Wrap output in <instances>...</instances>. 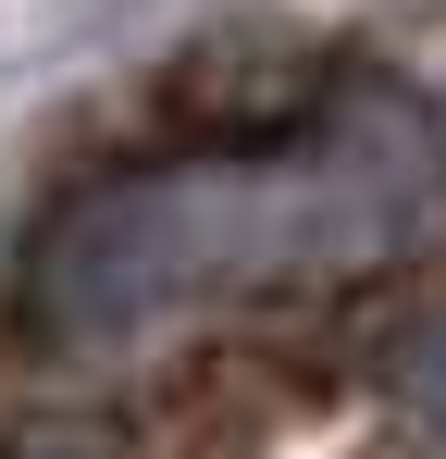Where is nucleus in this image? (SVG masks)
<instances>
[{"label": "nucleus", "mask_w": 446, "mask_h": 459, "mask_svg": "<svg viewBox=\"0 0 446 459\" xmlns=\"http://www.w3.org/2000/svg\"><path fill=\"white\" fill-rule=\"evenodd\" d=\"M372 385H384L409 422H434V435H446V299H422L409 323H384V348H372Z\"/></svg>", "instance_id": "nucleus-1"}, {"label": "nucleus", "mask_w": 446, "mask_h": 459, "mask_svg": "<svg viewBox=\"0 0 446 459\" xmlns=\"http://www.w3.org/2000/svg\"><path fill=\"white\" fill-rule=\"evenodd\" d=\"M0 459H87V447H74V435H13Z\"/></svg>", "instance_id": "nucleus-2"}, {"label": "nucleus", "mask_w": 446, "mask_h": 459, "mask_svg": "<svg viewBox=\"0 0 446 459\" xmlns=\"http://www.w3.org/2000/svg\"><path fill=\"white\" fill-rule=\"evenodd\" d=\"M384 13H422V25H446V0H384Z\"/></svg>", "instance_id": "nucleus-3"}]
</instances>
